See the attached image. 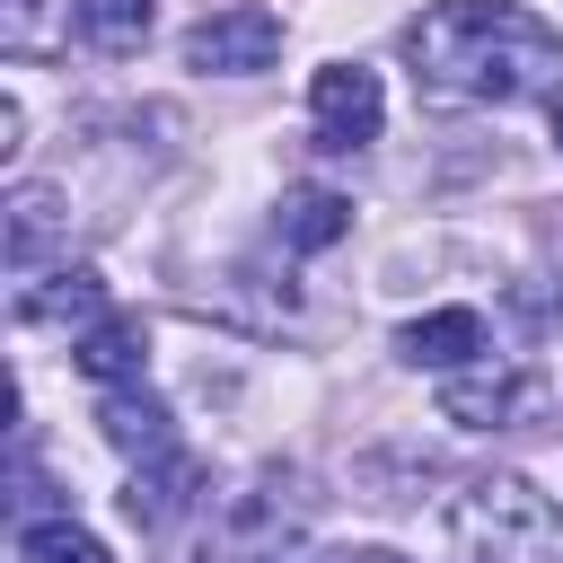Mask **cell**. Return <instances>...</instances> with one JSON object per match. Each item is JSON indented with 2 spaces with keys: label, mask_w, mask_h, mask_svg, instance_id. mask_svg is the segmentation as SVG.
I'll list each match as a JSON object with an SVG mask.
<instances>
[{
  "label": "cell",
  "mask_w": 563,
  "mask_h": 563,
  "mask_svg": "<svg viewBox=\"0 0 563 563\" xmlns=\"http://www.w3.org/2000/svg\"><path fill=\"white\" fill-rule=\"evenodd\" d=\"M273 229H282V246L317 255V246H334V238L352 229V202H343L334 185H290V194H282V211H273Z\"/></svg>",
  "instance_id": "13"
},
{
  "label": "cell",
  "mask_w": 563,
  "mask_h": 563,
  "mask_svg": "<svg viewBox=\"0 0 563 563\" xmlns=\"http://www.w3.org/2000/svg\"><path fill=\"white\" fill-rule=\"evenodd\" d=\"M308 123H317L325 150H369L378 123H387V88H378V70H361V62H325V70L308 79Z\"/></svg>",
  "instance_id": "6"
},
{
  "label": "cell",
  "mask_w": 563,
  "mask_h": 563,
  "mask_svg": "<svg viewBox=\"0 0 563 563\" xmlns=\"http://www.w3.org/2000/svg\"><path fill=\"white\" fill-rule=\"evenodd\" d=\"M97 317H114V308H106V282H97L88 264H62V273H44V282H26V290H18V325L88 334Z\"/></svg>",
  "instance_id": "8"
},
{
  "label": "cell",
  "mask_w": 563,
  "mask_h": 563,
  "mask_svg": "<svg viewBox=\"0 0 563 563\" xmlns=\"http://www.w3.org/2000/svg\"><path fill=\"white\" fill-rule=\"evenodd\" d=\"M466 563H545L554 554V501L528 475H475L449 519Z\"/></svg>",
  "instance_id": "3"
},
{
  "label": "cell",
  "mask_w": 563,
  "mask_h": 563,
  "mask_svg": "<svg viewBox=\"0 0 563 563\" xmlns=\"http://www.w3.org/2000/svg\"><path fill=\"white\" fill-rule=\"evenodd\" d=\"M70 361H79L97 387H132L141 361H150V325H141V317H97V325L70 343Z\"/></svg>",
  "instance_id": "11"
},
{
  "label": "cell",
  "mask_w": 563,
  "mask_h": 563,
  "mask_svg": "<svg viewBox=\"0 0 563 563\" xmlns=\"http://www.w3.org/2000/svg\"><path fill=\"white\" fill-rule=\"evenodd\" d=\"M70 18L97 53H141V35H150V0H70Z\"/></svg>",
  "instance_id": "14"
},
{
  "label": "cell",
  "mask_w": 563,
  "mask_h": 563,
  "mask_svg": "<svg viewBox=\"0 0 563 563\" xmlns=\"http://www.w3.org/2000/svg\"><path fill=\"white\" fill-rule=\"evenodd\" d=\"M405 62L431 106H519L563 79V35L519 0H440L405 26Z\"/></svg>",
  "instance_id": "1"
},
{
  "label": "cell",
  "mask_w": 563,
  "mask_h": 563,
  "mask_svg": "<svg viewBox=\"0 0 563 563\" xmlns=\"http://www.w3.org/2000/svg\"><path fill=\"white\" fill-rule=\"evenodd\" d=\"M194 484H202V466H194L185 449H158V457L132 466V484H123V519H132V528H167V519L194 501Z\"/></svg>",
  "instance_id": "9"
},
{
  "label": "cell",
  "mask_w": 563,
  "mask_h": 563,
  "mask_svg": "<svg viewBox=\"0 0 563 563\" xmlns=\"http://www.w3.org/2000/svg\"><path fill=\"white\" fill-rule=\"evenodd\" d=\"M18 563H114V554H106V537H88L79 519H26Z\"/></svg>",
  "instance_id": "15"
},
{
  "label": "cell",
  "mask_w": 563,
  "mask_h": 563,
  "mask_svg": "<svg viewBox=\"0 0 563 563\" xmlns=\"http://www.w3.org/2000/svg\"><path fill=\"white\" fill-rule=\"evenodd\" d=\"M493 352V334H484V308H422V317H405L396 325V361L405 369H466V361H484Z\"/></svg>",
  "instance_id": "7"
},
{
  "label": "cell",
  "mask_w": 563,
  "mask_h": 563,
  "mask_svg": "<svg viewBox=\"0 0 563 563\" xmlns=\"http://www.w3.org/2000/svg\"><path fill=\"white\" fill-rule=\"evenodd\" d=\"M545 123H554V141H563V97H554V106H545Z\"/></svg>",
  "instance_id": "18"
},
{
  "label": "cell",
  "mask_w": 563,
  "mask_h": 563,
  "mask_svg": "<svg viewBox=\"0 0 563 563\" xmlns=\"http://www.w3.org/2000/svg\"><path fill=\"white\" fill-rule=\"evenodd\" d=\"M308 528V493L290 466H264L246 475L238 493H220V510L202 519V545L194 563H282V545H299Z\"/></svg>",
  "instance_id": "2"
},
{
  "label": "cell",
  "mask_w": 563,
  "mask_h": 563,
  "mask_svg": "<svg viewBox=\"0 0 563 563\" xmlns=\"http://www.w3.org/2000/svg\"><path fill=\"white\" fill-rule=\"evenodd\" d=\"M545 396H554V387H545L537 361L484 352V361H466V369L440 378V422H457V431H510V422L545 413Z\"/></svg>",
  "instance_id": "4"
},
{
  "label": "cell",
  "mask_w": 563,
  "mask_h": 563,
  "mask_svg": "<svg viewBox=\"0 0 563 563\" xmlns=\"http://www.w3.org/2000/svg\"><path fill=\"white\" fill-rule=\"evenodd\" d=\"M282 62V18L264 0H238V9H211L202 26H185V70H211V79H255Z\"/></svg>",
  "instance_id": "5"
},
{
  "label": "cell",
  "mask_w": 563,
  "mask_h": 563,
  "mask_svg": "<svg viewBox=\"0 0 563 563\" xmlns=\"http://www.w3.org/2000/svg\"><path fill=\"white\" fill-rule=\"evenodd\" d=\"M334 563H405V554H387V545H352V554H334Z\"/></svg>",
  "instance_id": "17"
},
{
  "label": "cell",
  "mask_w": 563,
  "mask_h": 563,
  "mask_svg": "<svg viewBox=\"0 0 563 563\" xmlns=\"http://www.w3.org/2000/svg\"><path fill=\"white\" fill-rule=\"evenodd\" d=\"M97 431L123 449V457H158V449H176V431H167V405L132 378V387H106L97 396Z\"/></svg>",
  "instance_id": "10"
},
{
  "label": "cell",
  "mask_w": 563,
  "mask_h": 563,
  "mask_svg": "<svg viewBox=\"0 0 563 563\" xmlns=\"http://www.w3.org/2000/svg\"><path fill=\"white\" fill-rule=\"evenodd\" d=\"M62 238V194H44V185H18L9 194V220H0V255H9V273L26 282L35 264H44V246Z\"/></svg>",
  "instance_id": "12"
},
{
  "label": "cell",
  "mask_w": 563,
  "mask_h": 563,
  "mask_svg": "<svg viewBox=\"0 0 563 563\" xmlns=\"http://www.w3.org/2000/svg\"><path fill=\"white\" fill-rule=\"evenodd\" d=\"M18 150H26V106L0 97V167H18Z\"/></svg>",
  "instance_id": "16"
}]
</instances>
